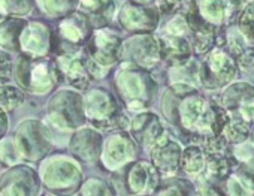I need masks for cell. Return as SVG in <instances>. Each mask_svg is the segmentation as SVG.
I'll use <instances>...</instances> for the list:
<instances>
[{
  "mask_svg": "<svg viewBox=\"0 0 254 196\" xmlns=\"http://www.w3.org/2000/svg\"><path fill=\"white\" fill-rule=\"evenodd\" d=\"M114 87L120 101L130 111L145 110L153 102V94L156 91L151 76L130 63H124L118 69Z\"/></svg>",
  "mask_w": 254,
  "mask_h": 196,
  "instance_id": "6da1fadb",
  "label": "cell"
},
{
  "mask_svg": "<svg viewBox=\"0 0 254 196\" xmlns=\"http://www.w3.org/2000/svg\"><path fill=\"white\" fill-rule=\"evenodd\" d=\"M39 178L48 193L57 196H72L81 189L82 169L75 157L56 154L42 162Z\"/></svg>",
  "mask_w": 254,
  "mask_h": 196,
  "instance_id": "7a4b0ae2",
  "label": "cell"
},
{
  "mask_svg": "<svg viewBox=\"0 0 254 196\" xmlns=\"http://www.w3.org/2000/svg\"><path fill=\"white\" fill-rule=\"evenodd\" d=\"M159 183V171L148 162L132 160L111 174V186L120 196H150Z\"/></svg>",
  "mask_w": 254,
  "mask_h": 196,
  "instance_id": "3957f363",
  "label": "cell"
},
{
  "mask_svg": "<svg viewBox=\"0 0 254 196\" xmlns=\"http://www.w3.org/2000/svg\"><path fill=\"white\" fill-rule=\"evenodd\" d=\"M84 104L79 93L72 90H60L50 99L45 125L51 133L75 132L84 125Z\"/></svg>",
  "mask_w": 254,
  "mask_h": 196,
  "instance_id": "277c9868",
  "label": "cell"
},
{
  "mask_svg": "<svg viewBox=\"0 0 254 196\" xmlns=\"http://www.w3.org/2000/svg\"><path fill=\"white\" fill-rule=\"evenodd\" d=\"M15 78L24 91L32 94L48 93L57 81L56 63L47 57H20L15 65Z\"/></svg>",
  "mask_w": 254,
  "mask_h": 196,
  "instance_id": "5b68a950",
  "label": "cell"
},
{
  "mask_svg": "<svg viewBox=\"0 0 254 196\" xmlns=\"http://www.w3.org/2000/svg\"><path fill=\"white\" fill-rule=\"evenodd\" d=\"M12 139L20 159L27 162H39L45 159L53 144L48 126L35 119L21 122L17 126Z\"/></svg>",
  "mask_w": 254,
  "mask_h": 196,
  "instance_id": "8992f818",
  "label": "cell"
},
{
  "mask_svg": "<svg viewBox=\"0 0 254 196\" xmlns=\"http://www.w3.org/2000/svg\"><path fill=\"white\" fill-rule=\"evenodd\" d=\"M87 67L90 76L97 79L106 76L108 69L123 57L121 39L108 29L97 30L87 48Z\"/></svg>",
  "mask_w": 254,
  "mask_h": 196,
  "instance_id": "52a82bcc",
  "label": "cell"
},
{
  "mask_svg": "<svg viewBox=\"0 0 254 196\" xmlns=\"http://www.w3.org/2000/svg\"><path fill=\"white\" fill-rule=\"evenodd\" d=\"M82 104L85 120L97 129H111L114 126L120 128L121 120H124L115 97L102 87L88 90L82 97Z\"/></svg>",
  "mask_w": 254,
  "mask_h": 196,
  "instance_id": "ba28073f",
  "label": "cell"
},
{
  "mask_svg": "<svg viewBox=\"0 0 254 196\" xmlns=\"http://www.w3.org/2000/svg\"><path fill=\"white\" fill-rule=\"evenodd\" d=\"M39 174L29 165H12L0 177V196H38L41 192Z\"/></svg>",
  "mask_w": 254,
  "mask_h": 196,
  "instance_id": "9c48e42d",
  "label": "cell"
},
{
  "mask_svg": "<svg viewBox=\"0 0 254 196\" xmlns=\"http://www.w3.org/2000/svg\"><path fill=\"white\" fill-rule=\"evenodd\" d=\"M136 157V145L129 133L123 131L108 135L102 147V163L106 169L115 171Z\"/></svg>",
  "mask_w": 254,
  "mask_h": 196,
  "instance_id": "30bf717a",
  "label": "cell"
},
{
  "mask_svg": "<svg viewBox=\"0 0 254 196\" xmlns=\"http://www.w3.org/2000/svg\"><path fill=\"white\" fill-rule=\"evenodd\" d=\"M87 60V51L84 53L82 50H78L73 53H64L56 59V67L72 87L81 90L87 88L90 84Z\"/></svg>",
  "mask_w": 254,
  "mask_h": 196,
  "instance_id": "8fae6325",
  "label": "cell"
},
{
  "mask_svg": "<svg viewBox=\"0 0 254 196\" xmlns=\"http://www.w3.org/2000/svg\"><path fill=\"white\" fill-rule=\"evenodd\" d=\"M103 147V138L100 132L91 128H81L72 135L69 141V150L72 156L81 162L93 163L100 159Z\"/></svg>",
  "mask_w": 254,
  "mask_h": 196,
  "instance_id": "7c38bea8",
  "label": "cell"
},
{
  "mask_svg": "<svg viewBox=\"0 0 254 196\" xmlns=\"http://www.w3.org/2000/svg\"><path fill=\"white\" fill-rule=\"evenodd\" d=\"M20 48L26 56L45 57L51 48V30L44 23H29L20 36Z\"/></svg>",
  "mask_w": 254,
  "mask_h": 196,
  "instance_id": "4fadbf2b",
  "label": "cell"
},
{
  "mask_svg": "<svg viewBox=\"0 0 254 196\" xmlns=\"http://www.w3.org/2000/svg\"><path fill=\"white\" fill-rule=\"evenodd\" d=\"M153 163L156 169L165 175H172L178 169V162H180V147L169 141L168 136L162 135L154 144H153Z\"/></svg>",
  "mask_w": 254,
  "mask_h": 196,
  "instance_id": "5bb4252c",
  "label": "cell"
},
{
  "mask_svg": "<svg viewBox=\"0 0 254 196\" xmlns=\"http://www.w3.org/2000/svg\"><path fill=\"white\" fill-rule=\"evenodd\" d=\"M130 133L142 145H153L163 135L159 117L150 113H142L133 119Z\"/></svg>",
  "mask_w": 254,
  "mask_h": 196,
  "instance_id": "9a60e30c",
  "label": "cell"
},
{
  "mask_svg": "<svg viewBox=\"0 0 254 196\" xmlns=\"http://www.w3.org/2000/svg\"><path fill=\"white\" fill-rule=\"evenodd\" d=\"M88 21L82 14H75L64 18L59 26V35L63 44L73 47V51L79 50V45L84 44L88 35Z\"/></svg>",
  "mask_w": 254,
  "mask_h": 196,
  "instance_id": "2e32d148",
  "label": "cell"
},
{
  "mask_svg": "<svg viewBox=\"0 0 254 196\" xmlns=\"http://www.w3.org/2000/svg\"><path fill=\"white\" fill-rule=\"evenodd\" d=\"M114 9L112 0H79V14L94 26H102L103 21H109Z\"/></svg>",
  "mask_w": 254,
  "mask_h": 196,
  "instance_id": "e0dca14e",
  "label": "cell"
},
{
  "mask_svg": "<svg viewBox=\"0 0 254 196\" xmlns=\"http://www.w3.org/2000/svg\"><path fill=\"white\" fill-rule=\"evenodd\" d=\"M26 23L18 18H11L0 23V47L6 51H17L20 48V36Z\"/></svg>",
  "mask_w": 254,
  "mask_h": 196,
  "instance_id": "ac0fdd59",
  "label": "cell"
},
{
  "mask_svg": "<svg viewBox=\"0 0 254 196\" xmlns=\"http://www.w3.org/2000/svg\"><path fill=\"white\" fill-rule=\"evenodd\" d=\"M154 196H193V187L190 183L178 178L159 183Z\"/></svg>",
  "mask_w": 254,
  "mask_h": 196,
  "instance_id": "d6986e66",
  "label": "cell"
},
{
  "mask_svg": "<svg viewBox=\"0 0 254 196\" xmlns=\"http://www.w3.org/2000/svg\"><path fill=\"white\" fill-rule=\"evenodd\" d=\"M24 102V91L11 84L0 85V108L5 111H12Z\"/></svg>",
  "mask_w": 254,
  "mask_h": 196,
  "instance_id": "ffe728a7",
  "label": "cell"
},
{
  "mask_svg": "<svg viewBox=\"0 0 254 196\" xmlns=\"http://www.w3.org/2000/svg\"><path fill=\"white\" fill-rule=\"evenodd\" d=\"M81 196H114V189L102 178H88L81 184Z\"/></svg>",
  "mask_w": 254,
  "mask_h": 196,
  "instance_id": "44dd1931",
  "label": "cell"
},
{
  "mask_svg": "<svg viewBox=\"0 0 254 196\" xmlns=\"http://www.w3.org/2000/svg\"><path fill=\"white\" fill-rule=\"evenodd\" d=\"M76 0H39L42 9L48 15H64L69 14L70 9H73Z\"/></svg>",
  "mask_w": 254,
  "mask_h": 196,
  "instance_id": "7402d4cb",
  "label": "cell"
},
{
  "mask_svg": "<svg viewBox=\"0 0 254 196\" xmlns=\"http://www.w3.org/2000/svg\"><path fill=\"white\" fill-rule=\"evenodd\" d=\"M20 160L18 151L15 148L12 138H5L0 141V163L3 166L9 168L12 165H17Z\"/></svg>",
  "mask_w": 254,
  "mask_h": 196,
  "instance_id": "603a6c76",
  "label": "cell"
},
{
  "mask_svg": "<svg viewBox=\"0 0 254 196\" xmlns=\"http://www.w3.org/2000/svg\"><path fill=\"white\" fill-rule=\"evenodd\" d=\"M0 5L6 15H26L32 11L33 0H0Z\"/></svg>",
  "mask_w": 254,
  "mask_h": 196,
  "instance_id": "cb8c5ba5",
  "label": "cell"
},
{
  "mask_svg": "<svg viewBox=\"0 0 254 196\" xmlns=\"http://www.w3.org/2000/svg\"><path fill=\"white\" fill-rule=\"evenodd\" d=\"M183 166L189 174L199 172L203 166V157L197 148H189L183 157Z\"/></svg>",
  "mask_w": 254,
  "mask_h": 196,
  "instance_id": "d4e9b609",
  "label": "cell"
},
{
  "mask_svg": "<svg viewBox=\"0 0 254 196\" xmlns=\"http://www.w3.org/2000/svg\"><path fill=\"white\" fill-rule=\"evenodd\" d=\"M12 73L11 56L6 53H0V79H6Z\"/></svg>",
  "mask_w": 254,
  "mask_h": 196,
  "instance_id": "484cf974",
  "label": "cell"
},
{
  "mask_svg": "<svg viewBox=\"0 0 254 196\" xmlns=\"http://www.w3.org/2000/svg\"><path fill=\"white\" fill-rule=\"evenodd\" d=\"M200 195L202 196H224L220 189H217L212 183H205L200 186Z\"/></svg>",
  "mask_w": 254,
  "mask_h": 196,
  "instance_id": "4316f807",
  "label": "cell"
},
{
  "mask_svg": "<svg viewBox=\"0 0 254 196\" xmlns=\"http://www.w3.org/2000/svg\"><path fill=\"white\" fill-rule=\"evenodd\" d=\"M8 131V116L3 108H0V139L5 136Z\"/></svg>",
  "mask_w": 254,
  "mask_h": 196,
  "instance_id": "83f0119b",
  "label": "cell"
},
{
  "mask_svg": "<svg viewBox=\"0 0 254 196\" xmlns=\"http://www.w3.org/2000/svg\"><path fill=\"white\" fill-rule=\"evenodd\" d=\"M42 196H57V195H53V193H45V195H42Z\"/></svg>",
  "mask_w": 254,
  "mask_h": 196,
  "instance_id": "f1b7e54d",
  "label": "cell"
},
{
  "mask_svg": "<svg viewBox=\"0 0 254 196\" xmlns=\"http://www.w3.org/2000/svg\"><path fill=\"white\" fill-rule=\"evenodd\" d=\"M0 85H2V79H0Z\"/></svg>",
  "mask_w": 254,
  "mask_h": 196,
  "instance_id": "f546056e",
  "label": "cell"
}]
</instances>
